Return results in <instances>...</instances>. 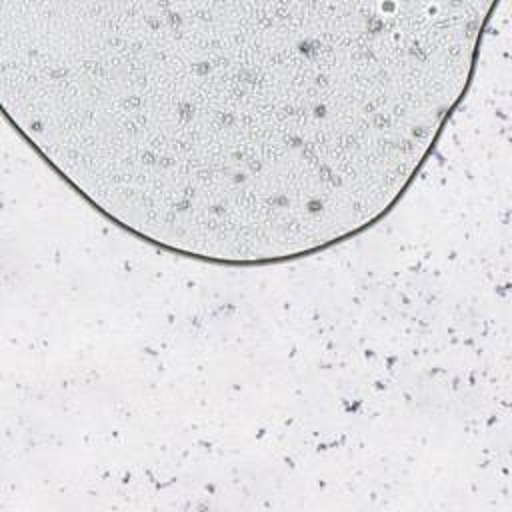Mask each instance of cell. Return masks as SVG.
I'll return each mask as SVG.
<instances>
[{"instance_id":"1","label":"cell","mask_w":512,"mask_h":512,"mask_svg":"<svg viewBox=\"0 0 512 512\" xmlns=\"http://www.w3.org/2000/svg\"><path fill=\"white\" fill-rule=\"evenodd\" d=\"M464 2H34L0 8V100L130 236L218 266L378 224L472 86Z\"/></svg>"}]
</instances>
